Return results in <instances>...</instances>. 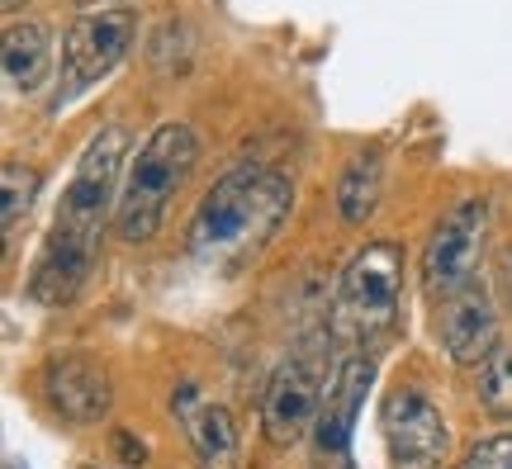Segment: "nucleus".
<instances>
[{"instance_id": "nucleus-19", "label": "nucleus", "mask_w": 512, "mask_h": 469, "mask_svg": "<svg viewBox=\"0 0 512 469\" xmlns=\"http://www.w3.org/2000/svg\"><path fill=\"white\" fill-rule=\"evenodd\" d=\"M114 446H119V455H124V465H143V460H147V446H143V441H133L128 432L114 436Z\"/></svg>"}, {"instance_id": "nucleus-17", "label": "nucleus", "mask_w": 512, "mask_h": 469, "mask_svg": "<svg viewBox=\"0 0 512 469\" xmlns=\"http://www.w3.org/2000/svg\"><path fill=\"white\" fill-rule=\"evenodd\" d=\"M0 185H5V237L19 233V223L29 218V209H34V195H38V171L24 162H5V171H0Z\"/></svg>"}, {"instance_id": "nucleus-11", "label": "nucleus", "mask_w": 512, "mask_h": 469, "mask_svg": "<svg viewBox=\"0 0 512 469\" xmlns=\"http://www.w3.org/2000/svg\"><path fill=\"white\" fill-rule=\"evenodd\" d=\"M441 346L456 365H484L498 351V313L479 285L441 299Z\"/></svg>"}, {"instance_id": "nucleus-14", "label": "nucleus", "mask_w": 512, "mask_h": 469, "mask_svg": "<svg viewBox=\"0 0 512 469\" xmlns=\"http://www.w3.org/2000/svg\"><path fill=\"white\" fill-rule=\"evenodd\" d=\"M5 86L15 95H38L53 76V38L34 19H10L5 29Z\"/></svg>"}, {"instance_id": "nucleus-4", "label": "nucleus", "mask_w": 512, "mask_h": 469, "mask_svg": "<svg viewBox=\"0 0 512 469\" xmlns=\"http://www.w3.org/2000/svg\"><path fill=\"white\" fill-rule=\"evenodd\" d=\"M124 171H128V133H124V124H105L86 143V152H81L53 228H67V233H81L100 242V228H105V218L119 204Z\"/></svg>"}, {"instance_id": "nucleus-2", "label": "nucleus", "mask_w": 512, "mask_h": 469, "mask_svg": "<svg viewBox=\"0 0 512 469\" xmlns=\"http://www.w3.org/2000/svg\"><path fill=\"white\" fill-rule=\"evenodd\" d=\"M200 162V138L195 128L181 119H166L147 133V143L128 157L124 185H119V204H114V228L124 242H152L166 218V204L176 199L185 176Z\"/></svg>"}, {"instance_id": "nucleus-6", "label": "nucleus", "mask_w": 512, "mask_h": 469, "mask_svg": "<svg viewBox=\"0 0 512 469\" xmlns=\"http://www.w3.org/2000/svg\"><path fill=\"white\" fill-rule=\"evenodd\" d=\"M484 242H489V199H460L422 247V289L432 299H451L460 289H470L484 261Z\"/></svg>"}, {"instance_id": "nucleus-18", "label": "nucleus", "mask_w": 512, "mask_h": 469, "mask_svg": "<svg viewBox=\"0 0 512 469\" xmlns=\"http://www.w3.org/2000/svg\"><path fill=\"white\" fill-rule=\"evenodd\" d=\"M460 469H512V432L479 441L475 451L465 455V465Z\"/></svg>"}, {"instance_id": "nucleus-8", "label": "nucleus", "mask_w": 512, "mask_h": 469, "mask_svg": "<svg viewBox=\"0 0 512 469\" xmlns=\"http://www.w3.org/2000/svg\"><path fill=\"white\" fill-rule=\"evenodd\" d=\"M323 379L309 361H280L275 375L266 379V394H261V427L275 446H294L318 427V413H323Z\"/></svg>"}, {"instance_id": "nucleus-1", "label": "nucleus", "mask_w": 512, "mask_h": 469, "mask_svg": "<svg viewBox=\"0 0 512 469\" xmlns=\"http://www.w3.org/2000/svg\"><path fill=\"white\" fill-rule=\"evenodd\" d=\"M290 209L294 181L285 171H275L266 162L233 166L200 199V209L190 218V256L214 271H233L271 247V237L285 228Z\"/></svg>"}, {"instance_id": "nucleus-15", "label": "nucleus", "mask_w": 512, "mask_h": 469, "mask_svg": "<svg viewBox=\"0 0 512 469\" xmlns=\"http://www.w3.org/2000/svg\"><path fill=\"white\" fill-rule=\"evenodd\" d=\"M380 195H384V157L380 152H356L342 166V176H337V214H342V223H351V228L370 223L375 209H380Z\"/></svg>"}, {"instance_id": "nucleus-16", "label": "nucleus", "mask_w": 512, "mask_h": 469, "mask_svg": "<svg viewBox=\"0 0 512 469\" xmlns=\"http://www.w3.org/2000/svg\"><path fill=\"white\" fill-rule=\"evenodd\" d=\"M479 403L498 422H512V342H498V351L479 365Z\"/></svg>"}, {"instance_id": "nucleus-5", "label": "nucleus", "mask_w": 512, "mask_h": 469, "mask_svg": "<svg viewBox=\"0 0 512 469\" xmlns=\"http://www.w3.org/2000/svg\"><path fill=\"white\" fill-rule=\"evenodd\" d=\"M138 38V10L133 5H95L72 19V29L62 38V100L91 91L100 76H110L128 57Z\"/></svg>"}, {"instance_id": "nucleus-10", "label": "nucleus", "mask_w": 512, "mask_h": 469, "mask_svg": "<svg viewBox=\"0 0 512 469\" xmlns=\"http://www.w3.org/2000/svg\"><path fill=\"white\" fill-rule=\"evenodd\" d=\"M95 252H100L95 237L53 228L34 261V275H29V299H34V304H48V308L72 304L95 271Z\"/></svg>"}, {"instance_id": "nucleus-9", "label": "nucleus", "mask_w": 512, "mask_h": 469, "mask_svg": "<svg viewBox=\"0 0 512 469\" xmlns=\"http://www.w3.org/2000/svg\"><path fill=\"white\" fill-rule=\"evenodd\" d=\"M43 389H48V403L62 422H76V427H91L110 413L114 389L105 365H95L91 356L81 351H62L43 365Z\"/></svg>"}, {"instance_id": "nucleus-3", "label": "nucleus", "mask_w": 512, "mask_h": 469, "mask_svg": "<svg viewBox=\"0 0 512 469\" xmlns=\"http://www.w3.org/2000/svg\"><path fill=\"white\" fill-rule=\"evenodd\" d=\"M403 299V247L389 237H375L347 261V271L337 280V327H347L351 337H375L394 323Z\"/></svg>"}, {"instance_id": "nucleus-12", "label": "nucleus", "mask_w": 512, "mask_h": 469, "mask_svg": "<svg viewBox=\"0 0 512 469\" xmlns=\"http://www.w3.org/2000/svg\"><path fill=\"white\" fill-rule=\"evenodd\" d=\"M171 408L181 417L190 446L200 455L204 469H233L238 465V427H233V413L223 403H209V398L195 389V384H181Z\"/></svg>"}, {"instance_id": "nucleus-21", "label": "nucleus", "mask_w": 512, "mask_h": 469, "mask_svg": "<svg viewBox=\"0 0 512 469\" xmlns=\"http://www.w3.org/2000/svg\"><path fill=\"white\" fill-rule=\"evenodd\" d=\"M0 5H5V15H19V10H24V0H0Z\"/></svg>"}, {"instance_id": "nucleus-22", "label": "nucleus", "mask_w": 512, "mask_h": 469, "mask_svg": "<svg viewBox=\"0 0 512 469\" xmlns=\"http://www.w3.org/2000/svg\"><path fill=\"white\" fill-rule=\"evenodd\" d=\"M81 5H110V0H81Z\"/></svg>"}, {"instance_id": "nucleus-13", "label": "nucleus", "mask_w": 512, "mask_h": 469, "mask_svg": "<svg viewBox=\"0 0 512 469\" xmlns=\"http://www.w3.org/2000/svg\"><path fill=\"white\" fill-rule=\"evenodd\" d=\"M370 379H375V365L366 356H351L337 379L328 384V394H323V413H318V451L323 455H337V460H347V446H351V427H356V413H361V403H366V389Z\"/></svg>"}, {"instance_id": "nucleus-20", "label": "nucleus", "mask_w": 512, "mask_h": 469, "mask_svg": "<svg viewBox=\"0 0 512 469\" xmlns=\"http://www.w3.org/2000/svg\"><path fill=\"white\" fill-rule=\"evenodd\" d=\"M503 299H508V308H512V247H508V256H503Z\"/></svg>"}, {"instance_id": "nucleus-7", "label": "nucleus", "mask_w": 512, "mask_h": 469, "mask_svg": "<svg viewBox=\"0 0 512 469\" xmlns=\"http://www.w3.org/2000/svg\"><path fill=\"white\" fill-rule=\"evenodd\" d=\"M380 432L394 469H432L451 446L446 417L422 389H394L380 408Z\"/></svg>"}]
</instances>
